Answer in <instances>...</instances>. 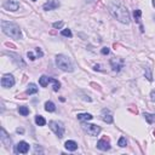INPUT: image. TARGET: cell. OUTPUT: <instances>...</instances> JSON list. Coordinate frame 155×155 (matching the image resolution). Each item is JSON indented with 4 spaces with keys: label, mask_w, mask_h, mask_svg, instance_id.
Segmentation results:
<instances>
[{
    "label": "cell",
    "mask_w": 155,
    "mask_h": 155,
    "mask_svg": "<svg viewBox=\"0 0 155 155\" xmlns=\"http://www.w3.org/2000/svg\"><path fill=\"white\" fill-rule=\"evenodd\" d=\"M93 68H95V70H102V69H101V66H99V64H96Z\"/></svg>",
    "instance_id": "cell-33"
},
{
    "label": "cell",
    "mask_w": 155,
    "mask_h": 155,
    "mask_svg": "<svg viewBox=\"0 0 155 155\" xmlns=\"http://www.w3.org/2000/svg\"><path fill=\"white\" fill-rule=\"evenodd\" d=\"M92 115L89 113H83V114H78V119L80 121H89V120H92Z\"/></svg>",
    "instance_id": "cell-16"
},
{
    "label": "cell",
    "mask_w": 155,
    "mask_h": 155,
    "mask_svg": "<svg viewBox=\"0 0 155 155\" xmlns=\"http://www.w3.org/2000/svg\"><path fill=\"white\" fill-rule=\"evenodd\" d=\"M32 1H37V0H32Z\"/></svg>",
    "instance_id": "cell-36"
},
{
    "label": "cell",
    "mask_w": 155,
    "mask_h": 155,
    "mask_svg": "<svg viewBox=\"0 0 155 155\" xmlns=\"http://www.w3.org/2000/svg\"><path fill=\"white\" fill-rule=\"evenodd\" d=\"M60 6V1L58 0H47L46 3L44 4V10H46V11H51V10H55Z\"/></svg>",
    "instance_id": "cell-11"
},
{
    "label": "cell",
    "mask_w": 155,
    "mask_h": 155,
    "mask_svg": "<svg viewBox=\"0 0 155 155\" xmlns=\"http://www.w3.org/2000/svg\"><path fill=\"white\" fill-rule=\"evenodd\" d=\"M16 131H17V133H23V132H24L23 129H17Z\"/></svg>",
    "instance_id": "cell-34"
},
{
    "label": "cell",
    "mask_w": 155,
    "mask_h": 155,
    "mask_svg": "<svg viewBox=\"0 0 155 155\" xmlns=\"http://www.w3.org/2000/svg\"><path fill=\"white\" fill-rule=\"evenodd\" d=\"M153 6L155 7V0H153Z\"/></svg>",
    "instance_id": "cell-35"
},
{
    "label": "cell",
    "mask_w": 155,
    "mask_h": 155,
    "mask_svg": "<svg viewBox=\"0 0 155 155\" xmlns=\"http://www.w3.org/2000/svg\"><path fill=\"white\" fill-rule=\"evenodd\" d=\"M144 73H146V78L149 80V81H153V75H152V69L149 67L144 68Z\"/></svg>",
    "instance_id": "cell-22"
},
{
    "label": "cell",
    "mask_w": 155,
    "mask_h": 155,
    "mask_svg": "<svg viewBox=\"0 0 155 155\" xmlns=\"http://www.w3.org/2000/svg\"><path fill=\"white\" fill-rule=\"evenodd\" d=\"M45 110H46V112H50V113L55 112V110H56V106L53 104V102L49 101V102L45 103Z\"/></svg>",
    "instance_id": "cell-18"
},
{
    "label": "cell",
    "mask_w": 155,
    "mask_h": 155,
    "mask_svg": "<svg viewBox=\"0 0 155 155\" xmlns=\"http://www.w3.org/2000/svg\"><path fill=\"white\" fill-rule=\"evenodd\" d=\"M97 148L99 150H103V152H107L110 149V142H109V138L108 137H103L102 139H99L97 142Z\"/></svg>",
    "instance_id": "cell-9"
},
{
    "label": "cell",
    "mask_w": 155,
    "mask_h": 155,
    "mask_svg": "<svg viewBox=\"0 0 155 155\" xmlns=\"http://www.w3.org/2000/svg\"><path fill=\"white\" fill-rule=\"evenodd\" d=\"M64 147H66V149H68V150H70V152H75L78 149L76 142H74V141H67Z\"/></svg>",
    "instance_id": "cell-14"
},
{
    "label": "cell",
    "mask_w": 155,
    "mask_h": 155,
    "mask_svg": "<svg viewBox=\"0 0 155 155\" xmlns=\"http://www.w3.org/2000/svg\"><path fill=\"white\" fill-rule=\"evenodd\" d=\"M124 66H125V62L123 58H120V57H114V58L110 60V67L114 72L119 73L124 68Z\"/></svg>",
    "instance_id": "cell-6"
},
{
    "label": "cell",
    "mask_w": 155,
    "mask_h": 155,
    "mask_svg": "<svg viewBox=\"0 0 155 155\" xmlns=\"http://www.w3.org/2000/svg\"><path fill=\"white\" fill-rule=\"evenodd\" d=\"M150 98H152L153 102H155V90H153L150 92Z\"/></svg>",
    "instance_id": "cell-31"
},
{
    "label": "cell",
    "mask_w": 155,
    "mask_h": 155,
    "mask_svg": "<svg viewBox=\"0 0 155 155\" xmlns=\"http://www.w3.org/2000/svg\"><path fill=\"white\" fill-rule=\"evenodd\" d=\"M141 16H142V11L141 10H135L133 11V17H135V21L136 22H139L141 21Z\"/></svg>",
    "instance_id": "cell-23"
},
{
    "label": "cell",
    "mask_w": 155,
    "mask_h": 155,
    "mask_svg": "<svg viewBox=\"0 0 155 155\" xmlns=\"http://www.w3.org/2000/svg\"><path fill=\"white\" fill-rule=\"evenodd\" d=\"M83 129L85 132H87L90 136H98L101 132V127L93 124H83Z\"/></svg>",
    "instance_id": "cell-5"
},
{
    "label": "cell",
    "mask_w": 155,
    "mask_h": 155,
    "mask_svg": "<svg viewBox=\"0 0 155 155\" xmlns=\"http://www.w3.org/2000/svg\"><path fill=\"white\" fill-rule=\"evenodd\" d=\"M143 116H144V119L148 121V124H153V123H155V115H154V114L144 113V114H143Z\"/></svg>",
    "instance_id": "cell-19"
},
{
    "label": "cell",
    "mask_w": 155,
    "mask_h": 155,
    "mask_svg": "<svg viewBox=\"0 0 155 155\" xmlns=\"http://www.w3.org/2000/svg\"><path fill=\"white\" fill-rule=\"evenodd\" d=\"M51 81L53 83V91H55V92H57V91L61 89V84H60V81H58V80H56V79H51Z\"/></svg>",
    "instance_id": "cell-24"
},
{
    "label": "cell",
    "mask_w": 155,
    "mask_h": 155,
    "mask_svg": "<svg viewBox=\"0 0 155 155\" xmlns=\"http://www.w3.org/2000/svg\"><path fill=\"white\" fill-rule=\"evenodd\" d=\"M37 55H38V57H43L44 56V53H43V51L40 50L39 47H37Z\"/></svg>",
    "instance_id": "cell-30"
},
{
    "label": "cell",
    "mask_w": 155,
    "mask_h": 155,
    "mask_svg": "<svg viewBox=\"0 0 155 155\" xmlns=\"http://www.w3.org/2000/svg\"><path fill=\"white\" fill-rule=\"evenodd\" d=\"M39 89L37 87L35 84H29L28 85V89H27V95H34V93H38Z\"/></svg>",
    "instance_id": "cell-17"
},
{
    "label": "cell",
    "mask_w": 155,
    "mask_h": 155,
    "mask_svg": "<svg viewBox=\"0 0 155 155\" xmlns=\"http://www.w3.org/2000/svg\"><path fill=\"white\" fill-rule=\"evenodd\" d=\"M101 52H102V55H108L109 52H110V50H109L108 47H103Z\"/></svg>",
    "instance_id": "cell-28"
},
{
    "label": "cell",
    "mask_w": 155,
    "mask_h": 155,
    "mask_svg": "<svg viewBox=\"0 0 155 155\" xmlns=\"http://www.w3.org/2000/svg\"><path fill=\"white\" fill-rule=\"evenodd\" d=\"M102 120L104 123H107V124H112L113 123V116H112V114H110V112H109L108 109H103L102 110Z\"/></svg>",
    "instance_id": "cell-12"
},
{
    "label": "cell",
    "mask_w": 155,
    "mask_h": 155,
    "mask_svg": "<svg viewBox=\"0 0 155 155\" xmlns=\"http://www.w3.org/2000/svg\"><path fill=\"white\" fill-rule=\"evenodd\" d=\"M14 85H15V78L11 74H5L1 79V86L5 89H9V87H12Z\"/></svg>",
    "instance_id": "cell-8"
},
{
    "label": "cell",
    "mask_w": 155,
    "mask_h": 155,
    "mask_svg": "<svg viewBox=\"0 0 155 155\" xmlns=\"http://www.w3.org/2000/svg\"><path fill=\"white\" fill-rule=\"evenodd\" d=\"M29 144L27 142L22 141V142H18L17 144L15 146V153L16 154H27L29 152Z\"/></svg>",
    "instance_id": "cell-7"
},
{
    "label": "cell",
    "mask_w": 155,
    "mask_h": 155,
    "mask_svg": "<svg viewBox=\"0 0 155 155\" xmlns=\"http://www.w3.org/2000/svg\"><path fill=\"white\" fill-rule=\"evenodd\" d=\"M4 7L6 10H10V11H16L20 7V3L17 1V0H6V1L4 3Z\"/></svg>",
    "instance_id": "cell-10"
},
{
    "label": "cell",
    "mask_w": 155,
    "mask_h": 155,
    "mask_svg": "<svg viewBox=\"0 0 155 155\" xmlns=\"http://www.w3.org/2000/svg\"><path fill=\"white\" fill-rule=\"evenodd\" d=\"M61 34H62L63 37H67V38H72V35H73V34H72V30H70V29H63Z\"/></svg>",
    "instance_id": "cell-26"
},
{
    "label": "cell",
    "mask_w": 155,
    "mask_h": 155,
    "mask_svg": "<svg viewBox=\"0 0 155 155\" xmlns=\"http://www.w3.org/2000/svg\"><path fill=\"white\" fill-rule=\"evenodd\" d=\"M109 11H110V14L115 17L119 22H121L124 24L130 23V14H129L127 9H126L123 4L113 1L109 5Z\"/></svg>",
    "instance_id": "cell-1"
},
{
    "label": "cell",
    "mask_w": 155,
    "mask_h": 155,
    "mask_svg": "<svg viewBox=\"0 0 155 155\" xmlns=\"http://www.w3.org/2000/svg\"><path fill=\"white\" fill-rule=\"evenodd\" d=\"M63 24H64V23H63L62 21H60V22H55L52 26H53V28H56V29H60V28L63 27Z\"/></svg>",
    "instance_id": "cell-27"
},
{
    "label": "cell",
    "mask_w": 155,
    "mask_h": 155,
    "mask_svg": "<svg viewBox=\"0 0 155 155\" xmlns=\"http://www.w3.org/2000/svg\"><path fill=\"white\" fill-rule=\"evenodd\" d=\"M27 56H28V58H29L30 61H34V60H35V56L33 55V52H27Z\"/></svg>",
    "instance_id": "cell-29"
},
{
    "label": "cell",
    "mask_w": 155,
    "mask_h": 155,
    "mask_svg": "<svg viewBox=\"0 0 155 155\" xmlns=\"http://www.w3.org/2000/svg\"><path fill=\"white\" fill-rule=\"evenodd\" d=\"M56 66L62 69L63 72H73V64L70 60L64 55H57L56 56Z\"/></svg>",
    "instance_id": "cell-3"
},
{
    "label": "cell",
    "mask_w": 155,
    "mask_h": 155,
    "mask_svg": "<svg viewBox=\"0 0 155 155\" xmlns=\"http://www.w3.org/2000/svg\"><path fill=\"white\" fill-rule=\"evenodd\" d=\"M126 144H127V141H126L125 137H124V136L120 137V139H119V142H118V146L121 147V148H124V147H126Z\"/></svg>",
    "instance_id": "cell-25"
},
{
    "label": "cell",
    "mask_w": 155,
    "mask_h": 155,
    "mask_svg": "<svg viewBox=\"0 0 155 155\" xmlns=\"http://www.w3.org/2000/svg\"><path fill=\"white\" fill-rule=\"evenodd\" d=\"M0 138H1V142H3L6 147H10V146H11V138L7 136L5 129H1V136H0Z\"/></svg>",
    "instance_id": "cell-13"
},
{
    "label": "cell",
    "mask_w": 155,
    "mask_h": 155,
    "mask_svg": "<svg viewBox=\"0 0 155 155\" xmlns=\"http://www.w3.org/2000/svg\"><path fill=\"white\" fill-rule=\"evenodd\" d=\"M35 124H37L38 126H44L45 124H46V120H45L41 115H37V116H35Z\"/></svg>",
    "instance_id": "cell-20"
},
{
    "label": "cell",
    "mask_w": 155,
    "mask_h": 155,
    "mask_svg": "<svg viewBox=\"0 0 155 155\" xmlns=\"http://www.w3.org/2000/svg\"><path fill=\"white\" fill-rule=\"evenodd\" d=\"M18 113L21 114V115L27 116L28 114H29V109H28L27 107H24V106H21V107L18 108Z\"/></svg>",
    "instance_id": "cell-21"
},
{
    "label": "cell",
    "mask_w": 155,
    "mask_h": 155,
    "mask_svg": "<svg viewBox=\"0 0 155 155\" xmlns=\"http://www.w3.org/2000/svg\"><path fill=\"white\" fill-rule=\"evenodd\" d=\"M51 79H52V78H49V76H46V75H43L41 78L39 79V84H40V86H41V87H46L47 84L51 83Z\"/></svg>",
    "instance_id": "cell-15"
},
{
    "label": "cell",
    "mask_w": 155,
    "mask_h": 155,
    "mask_svg": "<svg viewBox=\"0 0 155 155\" xmlns=\"http://www.w3.org/2000/svg\"><path fill=\"white\" fill-rule=\"evenodd\" d=\"M1 28H3V32L11 38H15V39H21L22 38V32L20 29V27L16 23L3 21L1 22Z\"/></svg>",
    "instance_id": "cell-2"
},
{
    "label": "cell",
    "mask_w": 155,
    "mask_h": 155,
    "mask_svg": "<svg viewBox=\"0 0 155 155\" xmlns=\"http://www.w3.org/2000/svg\"><path fill=\"white\" fill-rule=\"evenodd\" d=\"M50 129L55 132V135L58 137V138H62L63 133H64V125L61 121H50Z\"/></svg>",
    "instance_id": "cell-4"
},
{
    "label": "cell",
    "mask_w": 155,
    "mask_h": 155,
    "mask_svg": "<svg viewBox=\"0 0 155 155\" xmlns=\"http://www.w3.org/2000/svg\"><path fill=\"white\" fill-rule=\"evenodd\" d=\"M38 153H43V149L40 148L39 146H37V147H35V154H38Z\"/></svg>",
    "instance_id": "cell-32"
}]
</instances>
